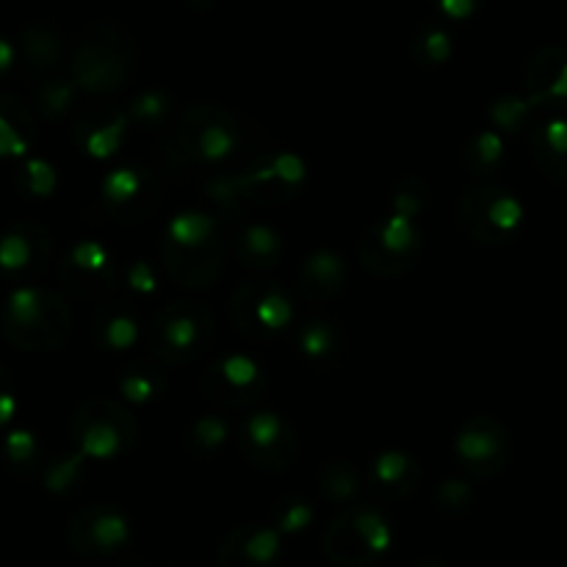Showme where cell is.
Listing matches in <instances>:
<instances>
[{
  "mask_svg": "<svg viewBox=\"0 0 567 567\" xmlns=\"http://www.w3.org/2000/svg\"><path fill=\"white\" fill-rule=\"evenodd\" d=\"M116 391H120L125 404H153L164 396L166 391V371L164 363H150V360H136L125 365L116 377Z\"/></svg>",
  "mask_w": 567,
  "mask_h": 567,
  "instance_id": "obj_28",
  "label": "cell"
},
{
  "mask_svg": "<svg viewBox=\"0 0 567 567\" xmlns=\"http://www.w3.org/2000/svg\"><path fill=\"white\" fill-rule=\"evenodd\" d=\"M33 120L17 97H0V155H22L31 147Z\"/></svg>",
  "mask_w": 567,
  "mask_h": 567,
  "instance_id": "obj_32",
  "label": "cell"
},
{
  "mask_svg": "<svg viewBox=\"0 0 567 567\" xmlns=\"http://www.w3.org/2000/svg\"><path fill=\"white\" fill-rule=\"evenodd\" d=\"M70 437L75 443V452H81L86 460L109 463V460L125 457L136 446L138 424L125 402L89 399L72 415Z\"/></svg>",
  "mask_w": 567,
  "mask_h": 567,
  "instance_id": "obj_8",
  "label": "cell"
},
{
  "mask_svg": "<svg viewBox=\"0 0 567 567\" xmlns=\"http://www.w3.org/2000/svg\"><path fill=\"white\" fill-rule=\"evenodd\" d=\"M6 457L14 465H25L37 457V441H33L31 432H11L6 437Z\"/></svg>",
  "mask_w": 567,
  "mask_h": 567,
  "instance_id": "obj_44",
  "label": "cell"
},
{
  "mask_svg": "<svg viewBox=\"0 0 567 567\" xmlns=\"http://www.w3.org/2000/svg\"><path fill=\"white\" fill-rule=\"evenodd\" d=\"M17 410V399H14V385H11L9 371L0 365V426L9 424L11 415Z\"/></svg>",
  "mask_w": 567,
  "mask_h": 567,
  "instance_id": "obj_45",
  "label": "cell"
},
{
  "mask_svg": "<svg viewBox=\"0 0 567 567\" xmlns=\"http://www.w3.org/2000/svg\"><path fill=\"white\" fill-rule=\"evenodd\" d=\"M540 105L529 97L526 92L520 94H502L491 103L487 109V120H491V127H496L504 136H520V133L532 131V116Z\"/></svg>",
  "mask_w": 567,
  "mask_h": 567,
  "instance_id": "obj_30",
  "label": "cell"
},
{
  "mask_svg": "<svg viewBox=\"0 0 567 567\" xmlns=\"http://www.w3.org/2000/svg\"><path fill=\"white\" fill-rule=\"evenodd\" d=\"M341 330H338L336 321L330 319H313V321H305L299 327V336H297V349L308 363L313 365H324L332 363V360L341 354Z\"/></svg>",
  "mask_w": 567,
  "mask_h": 567,
  "instance_id": "obj_29",
  "label": "cell"
},
{
  "mask_svg": "<svg viewBox=\"0 0 567 567\" xmlns=\"http://www.w3.org/2000/svg\"><path fill=\"white\" fill-rule=\"evenodd\" d=\"M14 59H17L14 44H11L6 37H0V75H3V72H9L11 66H14Z\"/></svg>",
  "mask_w": 567,
  "mask_h": 567,
  "instance_id": "obj_46",
  "label": "cell"
},
{
  "mask_svg": "<svg viewBox=\"0 0 567 567\" xmlns=\"http://www.w3.org/2000/svg\"><path fill=\"white\" fill-rule=\"evenodd\" d=\"M393 524L374 504H349L321 535V554L336 567H371L393 548Z\"/></svg>",
  "mask_w": 567,
  "mask_h": 567,
  "instance_id": "obj_5",
  "label": "cell"
},
{
  "mask_svg": "<svg viewBox=\"0 0 567 567\" xmlns=\"http://www.w3.org/2000/svg\"><path fill=\"white\" fill-rule=\"evenodd\" d=\"M236 177L247 203L277 208L305 192L308 164L293 150H269V153L255 155Z\"/></svg>",
  "mask_w": 567,
  "mask_h": 567,
  "instance_id": "obj_11",
  "label": "cell"
},
{
  "mask_svg": "<svg viewBox=\"0 0 567 567\" xmlns=\"http://www.w3.org/2000/svg\"><path fill=\"white\" fill-rule=\"evenodd\" d=\"M89 332H92L94 347L120 354L136 347L142 327H138L136 310L122 299H114V302H103L94 310Z\"/></svg>",
  "mask_w": 567,
  "mask_h": 567,
  "instance_id": "obj_24",
  "label": "cell"
},
{
  "mask_svg": "<svg viewBox=\"0 0 567 567\" xmlns=\"http://www.w3.org/2000/svg\"><path fill=\"white\" fill-rule=\"evenodd\" d=\"M286 559V535L271 524L233 526L216 548L219 567H280Z\"/></svg>",
  "mask_w": 567,
  "mask_h": 567,
  "instance_id": "obj_18",
  "label": "cell"
},
{
  "mask_svg": "<svg viewBox=\"0 0 567 567\" xmlns=\"http://www.w3.org/2000/svg\"><path fill=\"white\" fill-rule=\"evenodd\" d=\"M133 42L122 28L100 22L78 42L72 55V81L92 94L120 92L133 75Z\"/></svg>",
  "mask_w": 567,
  "mask_h": 567,
  "instance_id": "obj_6",
  "label": "cell"
},
{
  "mask_svg": "<svg viewBox=\"0 0 567 567\" xmlns=\"http://www.w3.org/2000/svg\"><path fill=\"white\" fill-rule=\"evenodd\" d=\"M131 518L114 504H89L78 509L66 524V543L75 554L89 559H105L131 546Z\"/></svg>",
  "mask_w": 567,
  "mask_h": 567,
  "instance_id": "obj_15",
  "label": "cell"
},
{
  "mask_svg": "<svg viewBox=\"0 0 567 567\" xmlns=\"http://www.w3.org/2000/svg\"><path fill=\"white\" fill-rule=\"evenodd\" d=\"M269 524L286 537L302 535L310 524H313V504L302 496H282L271 504Z\"/></svg>",
  "mask_w": 567,
  "mask_h": 567,
  "instance_id": "obj_37",
  "label": "cell"
},
{
  "mask_svg": "<svg viewBox=\"0 0 567 567\" xmlns=\"http://www.w3.org/2000/svg\"><path fill=\"white\" fill-rule=\"evenodd\" d=\"M413 567H449V565L437 563V559H424V563H419V565H413Z\"/></svg>",
  "mask_w": 567,
  "mask_h": 567,
  "instance_id": "obj_47",
  "label": "cell"
},
{
  "mask_svg": "<svg viewBox=\"0 0 567 567\" xmlns=\"http://www.w3.org/2000/svg\"><path fill=\"white\" fill-rule=\"evenodd\" d=\"M59 277L75 299H105L120 280L114 252L97 238H81L66 249Z\"/></svg>",
  "mask_w": 567,
  "mask_h": 567,
  "instance_id": "obj_17",
  "label": "cell"
},
{
  "mask_svg": "<svg viewBox=\"0 0 567 567\" xmlns=\"http://www.w3.org/2000/svg\"><path fill=\"white\" fill-rule=\"evenodd\" d=\"M83 471H86V457L81 452L66 454V457H55L48 465V474H44V487H48L53 496H70L83 480Z\"/></svg>",
  "mask_w": 567,
  "mask_h": 567,
  "instance_id": "obj_38",
  "label": "cell"
},
{
  "mask_svg": "<svg viewBox=\"0 0 567 567\" xmlns=\"http://www.w3.org/2000/svg\"><path fill=\"white\" fill-rule=\"evenodd\" d=\"M347 260L336 249L321 247L305 255L302 266L297 271V286L299 293L310 302H327V299H336L347 288Z\"/></svg>",
  "mask_w": 567,
  "mask_h": 567,
  "instance_id": "obj_23",
  "label": "cell"
},
{
  "mask_svg": "<svg viewBox=\"0 0 567 567\" xmlns=\"http://www.w3.org/2000/svg\"><path fill=\"white\" fill-rule=\"evenodd\" d=\"M125 291L131 293L133 299H147L158 291V277H155V269L150 266V260L136 258L131 266L125 269Z\"/></svg>",
  "mask_w": 567,
  "mask_h": 567,
  "instance_id": "obj_42",
  "label": "cell"
},
{
  "mask_svg": "<svg viewBox=\"0 0 567 567\" xmlns=\"http://www.w3.org/2000/svg\"><path fill=\"white\" fill-rule=\"evenodd\" d=\"M230 441V426H227L225 419L219 415L208 413V415H199L192 426H188V452L197 454V457H214L219 454L221 449L227 446Z\"/></svg>",
  "mask_w": 567,
  "mask_h": 567,
  "instance_id": "obj_35",
  "label": "cell"
},
{
  "mask_svg": "<svg viewBox=\"0 0 567 567\" xmlns=\"http://www.w3.org/2000/svg\"><path fill=\"white\" fill-rule=\"evenodd\" d=\"M127 114H131L133 125L142 131H158V127L169 125V120L175 116V103L161 89H142L133 94Z\"/></svg>",
  "mask_w": 567,
  "mask_h": 567,
  "instance_id": "obj_34",
  "label": "cell"
},
{
  "mask_svg": "<svg viewBox=\"0 0 567 567\" xmlns=\"http://www.w3.org/2000/svg\"><path fill=\"white\" fill-rule=\"evenodd\" d=\"M460 161L471 181L491 183L507 164V136L498 133L496 127H482L465 142Z\"/></svg>",
  "mask_w": 567,
  "mask_h": 567,
  "instance_id": "obj_27",
  "label": "cell"
},
{
  "mask_svg": "<svg viewBox=\"0 0 567 567\" xmlns=\"http://www.w3.org/2000/svg\"><path fill=\"white\" fill-rule=\"evenodd\" d=\"M432 9L449 22H468L485 9L487 0H430Z\"/></svg>",
  "mask_w": 567,
  "mask_h": 567,
  "instance_id": "obj_43",
  "label": "cell"
},
{
  "mask_svg": "<svg viewBox=\"0 0 567 567\" xmlns=\"http://www.w3.org/2000/svg\"><path fill=\"white\" fill-rule=\"evenodd\" d=\"M524 92L537 105L567 103V44H546L526 61Z\"/></svg>",
  "mask_w": 567,
  "mask_h": 567,
  "instance_id": "obj_22",
  "label": "cell"
},
{
  "mask_svg": "<svg viewBox=\"0 0 567 567\" xmlns=\"http://www.w3.org/2000/svg\"><path fill=\"white\" fill-rule=\"evenodd\" d=\"M233 255L249 271H269L280 266L282 255H286V241L271 225L244 221L233 238Z\"/></svg>",
  "mask_w": 567,
  "mask_h": 567,
  "instance_id": "obj_25",
  "label": "cell"
},
{
  "mask_svg": "<svg viewBox=\"0 0 567 567\" xmlns=\"http://www.w3.org/2000/svg\"><path fill=\"white\" fill-rule=\"evenodd\" d=\"M460 468L471 480H496L513 457V441L504 421L491 413L468 415L454 437Z\"/></svg>",
  "mask_w": 567,
  "mask_h": 567,
  "instance_id": "obj_13",
  "label": "cell"
},
{
  "mask_svg": "<svg viewBox=\"0 0 567 567\" xmlns=\"http://www.w3.org/2000/svg\"><path fill=\"white\" fill-rule=\"evenodd\" d=\"M22 50H25L28 66L37 72L55 70L61 61V55H64L59 33H53L50 28H44V25H37V28H31V31H25V37H22Z\"/></svg>",
  "mask_w": 567,
  "mask_h": 567,
  "instance_id": "obj_36",
  "label": "cell"
},
{
  "mask_svg": "<svg viewBox=\"0 0 567 567\" xmlns=\"http://www.w3.org/2000/svg\"><path fill=\"white\" fill-rule=\"evenodd\" d=\"M72 332V313L64 297L25 282L9 293L3 308V336L25 352H53Z\"/></svg>",
  "mask_w": 567,
  "mask_h": 567,
  "instance_id": "obj_3",
  "label": "cell"
},
{
  "mask_svg": "<svg viewBox=\"0 0 567 567\" xmlns=\"http://www.w3.org/2000/svg\"><path fill=\"white\" fill-rule=\"evenodd\" d=\"M291 291L277 280H249L238 286L227 299V319L249 341L266 343L286 336L293 324Z\"/></svg>",
  "mask_w": 567,
  "mask_h": 567,
  "instance_id": "obj_9",
  "label": "cell"
},
{
  "mask_svg": "<svg viewBox=\"0 0 567 567\" xmlns=\"http://www.w3.org/2000/svg\"><path fill=\"white\" fill-rule=\"evenodd\" d=\"M410 55L415 64L426 66V70L446 66L454 59V37L446 25H437V22L421 25L410 39Z\"/></svg>",
  "mask_w": 567,
  "mask_h": 567,
  "instance_id": "obj_33",
  "label": "cell"
},
{
  "mask_svg": "<svg viewBox=\"0 0 567 567\" xmlns=\"http://www.w3.org/2000/svg\"><path fill=\"white\" fill-rule=\"evenodd\" d=\"M471 504H474V487H471L468 480L452 476L435 491V507L446 518H463V515L471 513Z\"/></svg>",
  "mask_w": 567,
  "mask_h": 567,
  "instance_id": "obj_40",
  "label": "cell"
},
{
  "mask_svg": "<svg viewBox=\"0 0 567 567\" xmlns=\"http://www.w3.org/2000/svg\"><path fill=\"white\" fill-rule=\"evenodd\" d=\"M78 83L75 81H48L42 83V89L37 92V105L48 120H61L72 111L78 100Z\"/></svg>",
  "mask_w": 567,
  "mask_h": 567,
  "instance_id": "obj_39",
  "label": "cell"
},
{
  "mask_svg": "<svg viewBox=\"0 0 567 567\" xmlns=\"http://www.w3.org/2000/svg\"><path fill=\"white\" fill-rule=\"evenodd\" d=\"M225 255L221 221L205 210H181L161 236V264L166 275L192 291L214 286L225 266Z\"/></svg>",
  "mask_w": 567,
  "mask_h": 567,
  "instance_id": "obj_2",
  "label": "cell"
},
{
  "mask_svg": "<svg viewBox=\"0 0 567 567\" xmlns=\"http://www.w3.org/2000/svg\"><path fill=\"white\" fill-rule=\"evenodd\" d=\"M529 153L537 169L554 183L567 186V120L548 116L529 131Z\"/></svg>",
  "mask_w": 567,
  "mask_h": 567,
  "instance_id": "obj_26",
  "label": "cell"
},
{
  "mask_svg": "<svg viewBox=\"0 0 567 567\" xmlns=\"http://www.w3.org/2000/svg\"><path fill=\"white\" fill-rule=\"evenodd\" d=\"M460 230L482 247H507L524 233L526 208L520 197L496 183H476L457 203Z\"/></svg>",
  "mask_w": 567,
  "mask_h": 567,
  "instance_id": "obj_7",
  "label": "cell"
},
{
  "mask_svg": "<svg viewBox=\"0 0 567 567\" xmlns=\"http://www.w3.org/2000/svg\"><path fill=\"white\" fill-rule=\"evenodd\" d=\"M175 142L194 164L216 166L241 150V125L230 111L214 103H194L177 114Z\"/></svg>",
  "mask_w": 567,
  "mask_h": 567,
  "instance_id": "obj_10",
  "label": "cell"
},
{
  "mask_svg": "<svg viewBox=\"0 0 567 567\" xmlns=\"http://www.w3.org/2000/svg\"><path fill=\"white\" fill-rule=\"evenodd\" d=\"M266 385H269V377H266L264 363L241 352L221 354L199 377L203 396L221 410L252 408L258 399H264Z\"/></svg>",
  "mask_w": 567,
  "mask_h": 567,
  "instance_id": "obj_14",
  "label": "cell"
},
{
  "mask_svg": "<svg viewBox=\"0 0 567 567\" xmlns=\"http://www.w3.org/2000/svg\"><path fill=\"white\" fill-rule=\"evenodd\" d=\"M360 491H363V476H360V471L354 468L349 460L336 457V460H327V463L321 465L319 493L324 502L349 507V504L360 496Z\"/></svg>",
  "mask_w": 567,
  "mask_h": 567,
  "instance_id": "obj_31",
  "label": "cell"
},
{
  "mask_svg": "<svg viewBox=\"0 0 567 567\" xmlns=\"http://www.w3.org/2000/svg\"><path fill=\"white\" fill-rule=\"evenodd\" d=\"M365 485L380 502H408L421 485V463L402 449H385L371 460Z\"/></svg>",
  "mask_w": 567,
  "mask_h": 567,
  "instance_id": "obj_21",
  "label": "cell"
},
{
  "mask_svg": "<svg viewBox=\"0 0 567 567\" xmlns=\"http://www.w3.org/2000/svg\"><path fill=\"white\" fill-rule=\"evenodd\" d=\"M105 210L122 225H136L153 216L161 205V181L142 164H125L111 169L100 188Z\"/></svg>",
  "mask_w": 567,
  "mask_h": 567,
  "instance_id": "obj_16",
  "label": "cell"
},
{
  "mask_svg": "<svg viewBox=\"0 0 567 567\" xmlns=\"http://www.w3.org/2000/svg\"><path fill=\"white\" fill-rule=\"evenodd\" d=\"M55 181H59V177H55L53 166L44 164V161H28V164L22 166L20 177H17V186L25 194H31V197H48L55 188Z\"/></svg>",
  "mask_w": 567,
  "mask_h": 567,
  "instance_id": "obj_41",
  "label": "cell"
},
{
  "mask_svg": "<svg viewBox=\"0 0 567 567\" xmlns=\"http://www.w3.org/2000/svg\"><path fill=\"white\" fill-rule=\"evenodd\" d=\"M50 260V236L33 221H17L0 238V271L20 286L31 282Z\"/></svg>",
  "mask_w": 567,
  "mask_h": 567,
  "instance_id": "obj_19",
  "label": "cell"
},
{
  "mask_svg": "<svg viewBox=\"0 0 567 567\" xmlns=\"http://www.w3.org/2000/svg\"><path fill=\"white\" fill-rule=\"evenodd\" d=\"M430 203V188L421 177H404L393 188L388 208L371 221L358 241V260L369 275L402 277L413 271L424 249L421 216Z\"/></svg>",
  "mask_w": 567,
  "mask_h": 567,
  "instance_id": "obj_1",
  "label": "cell"
},
{
  "mask_svg": "<svg viewBox=\"0 0 567 567\" xmlns=\"http://www.w3.org/2000/svg\"><path fill=\"white\" fill-rule=\"evenodd\" d=\"M131 125L133 122L127 109L103 105V109L89 111L75 122V144L83 155L94 161L114 158L125 147Z\"/></svg>",
  "mask_w": 567,
  "mask_h": 567,
  "instance_id": "obj_20",
  "label": "cell"
},
{
  "mask_svg": "<svg viewBox=\"0 0 567 567\" xmlns=\"http://www.w3.org/2000/svg\"><path fill=\"white\" fill-rule=\"evenodd\" d=\"M216 336V319L208 305L197 299H175L161 305L147 324V347L166 369L194 363L210 349Z\"/></svg>",
  "mask_w": 567,
  "mask_h": 567,
  "instance_id": "obj_4",
  "label": "cell"
},
{
  "mask_svg": "<svg viewBox=\"0 0 567 567\" xmlns=\"http://www.w3.org/2000/svg\"><path fill=\"white\" fill-rule=\"evenodd\" d=\"M236 441L244 460L266 474L291 468L299 454L297 430L275 410H249L247 415H241Z\"/></svg>",
  "mask_w": 567,
  "mask_h": 567,
  "instance_id": "obj_12",
  "label": "cell"
}]
</instances>
